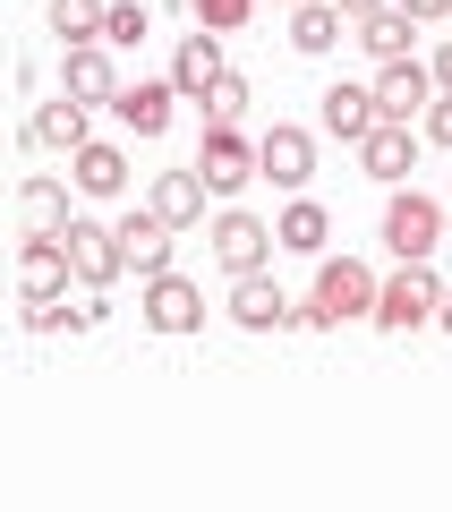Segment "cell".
Segmentation results:
<instances>
[{"label":"cell","mask_w":452,"mask_h":512,"mask_svg":"<svg viewBox=\"0 0 452 512\" xmlns=\"http://www.w3.org/2000/svg\"><path fill=\"white\" fill-rule=\"evenodd\" d=\"M197 180H205V197H239V188L256 180V137L239 120H205V137H197Z\"/></svg>","instance_id":"cell-1"},{"label":"cell","mask_w":452,"mask_h":512,"mask_svg":"<svg viewBox=\"0 0 452 512\" xmlns=\"http://www.w3.org/2000/svg\"><path fill=\"white\" fill-rule=\"evenodd\" d=\"M316 325H342V316L376 308V265L367 256H316V291H308Z\"/></svg>","instance_id":"cell-2"},{"label":"cell","mask_w":452,"mask_h":512,"mask_svg":"<svg viewBox=\"0 0 452 512\" xmlns=\"http://www.w3.org/2000/svg\"><path fill=\"white\" fill-rule=\"evenodd\" d=\"M435 291H444V282H435L427 256H401V274L376 282V308H367V316H376L384 333H410V325H427V316H435Z\"/></svg>","instance_id":"cell-3"},{"label":"cell","mask_w":452,"mask_h":512,"mask_svg":"<svg viewBox=\"0 0 452 512\" xmlns=\"http://www.w3.org/2000/svg\"><path fill=\"white\" fill-rule=\"evenodd\" d=\"M60 248H69V274L86 282V291H103V282L128 274L120 231H111V222H94V214H69V222H60Z\"/></svg>","instance_id":"cell-4"},{"label":"cell","mask_w":452,"mask_h":512,"mask_svg":"<svg viewBox=\"0 0 452 512\" xmlns=\"http://www.w3.org/2000/svg\"><path fill=\"white\" fill-rule=\"evenodd\" d=\"M69 248H60V231H26L18 239V299L26 308H60L69 299Z\"/></svg>","instance_id":"cell-5"},{"label":"cell","mask_w":452,"mask_h":512,"mask_svg":"<svg viewBox=\"0 0 452 512\" xmlns=\"http://www.w3.org/2000/svg\"><path fill=\"white\" fill-rule=\"evenodd\" d=\"M384 248L393 256H435L444 248V205L418 197V188H393V205H384Z\"/></svg>","instance_id":"cell-6"},{"label":"cell","mask_w":452,"mask_h":512,"mask_svg":"<svg viewBox=\"0 0 452 512\" xmlns=\"http://www.w3.org/2000/svg\"><path fill=\"white\" fill-rule=\"evenodd\" d=\"M256 180H273V188H308L316 180V137L299 120H273L265 137H256Z\"/></svg>","instance_id":"cell-7"},{"label":"cell","mask_w":452,"mask_h":512,"mask_svg":"<svg viewBox=\"0 0 452 512\" xmlns=\"http://www.w3.org/2000/svg\"><path fill=\"white\" fill-rule=\"evenodd\" d=\"M205 239H214V265H222V274H256V265L273 256V222H256L248 205H222Z\"/></svg>","instance_id":"cell-8"},{"label":"cell","mask_w":452,"mask_h":512,"mask_svg":"<svg viewBox=\"0 0 452 512\" xmlns=\"http://www.w3.org/2000/svg\"><path fill=\"white\" fill-rule=\"evenodd\" d=\"M137 308H145V325H154V333H197L205 325V291L188 274H171V265H163V274H145Z\"/></svg>","instance_id":"cell-9"},{"label":"cell","mask_w":452,"mask_h":512,"mask_svg":"<svg viewBox=\"0 0 452 512\" xmlns=\"http://www.w3.org/2000/svg\"><path fill=\"white\" fill-rule=\"evenodd\" d=\"M435 94L427 60H376V120H418Z\"/></svg>","instance_id":"cell-10"},{"label":"cell","mask_w":452,"mask_h":512,"mask_svg":"<svg viewBox=\"0 0 452 512\" xmlns=\"http://www.w3.org/2000/svg\"><path fill=\"white\" fill-rule=\"evenodd\" d=\"M171 103H180V86H171V77L111 86V111H120V128H137V137H163V128H171Z\"/></svg>","instance_id":"cell-11"},{"label":"cell","mask_w":452,"mask_h":512,"mask_svg":"<svg viewBox=\"0 0 452 512\" xmlns=\"http://www.w3.org/2000/svg\"><path fill=\"white\" fill-rule=\"evenodd\" d=\"M111 231H120V256H128V274H137V282L171 265V222L154 214V205H137V214H128V222H111Z\"/></svg>","instance_id":"cell-12"},{"label":"cell","mask_w":452,"mask_h":512,"mask_svg":"<svg viewBox=\"0 0 452 512\" xmlns=\"http://www.w3.org/2000/svg\"><path fill=\"white\" fill-rule=\"evenodd\" d=\"M359 163H367V180H401L418 163V120H376L359 137Z\"/></svg>","instance_id":"cell-13"},{"label":"cell","mask_w":452,"mask_h":512,"mask_svg":"<svg viewBox=\"0 0 452 512\" xmlns=\"http://www.w3.org/2000/svg\"><path fill=\"white\" fill-rule=\"evenodd\" d=\"M111 86H120V69H111V52L94 35L60 52V94H77V103H111Z\"/></svg>","instance_id":"cell-14"},{"label":"cell","mask_w":452,"mask_h":512,"mask_svg":"<svg viewBox=\"0 0 452 512\" xmlns=\"http://www.w3.org/2000/svg\"><path fill=\"white\" fill-rule=\"evenodd\" d=\"M325 239H333V214L308 197V188H290L282 222H273V248H290V256H325Z\"/></svg>","instance_id":"cell-15"},{"label":"cell","mask_w":452,"mask_h":512,"mask_svg":"<svg viewBox=\"0 0 452 512\" xmlns=\"http://www.w3.org/2000/svg\"><path fill=\"white\" fill-rule=\"evenodd\" d=\"M26 137L35 146H60V154H77L94 137V103H77V94H60V103H43L35 120H26Z\"/></svg>","instance_id":"cell-16"},{"label":"cell","mask_w":452,"mask_h":512,"mask_svg":"<svg viewBox=\"0 0 452 512\" xmlns=\"http://www.w3.org/2000/svg\"><path fill=\"white\" fill-rule=\"evenodd\" d=\"M316 120H325V137H342V146H359L367 128H376V86H325V111H316Z\"/></svg>","instance_id":"cell-17"},{"label":"cell","mask_w":452,"mask_h":512,"mask_svg":"<svg viewBox=\"0 0 452 512\" xmlns=\"http://www.w3.org/2000/svg\"><path fill=\"white\" fill-rule=\"evenodd\" d=\"M231 316L248 333H265V325H282V316H290V299H282V282L256 265V274H231Z\"/></svg>","instance_id":"cell-18"},{"label":"cell","mask_w":452,"mask_h":512,"mask_svg":"<svg viewBox=\"0 0 452 512\" xmlns=\"http://www.w3.org/2000/svg\"><path fill=\"white\" fill-rule=\"evenodd\" d=\"M350 35H359V52H367V60H410V35H418V18L384 0V9H367V18L350 26Z\"/></svg>","instance_id":"cell-19"},{"label":"cell","mask_w":452,"mask_h":512,"mask_svg":"<svg viewBox=\"0 0 452 512\" xmlns=\"http://www.w3.org/2000/svg\"><path fill=\"white\" fill-rule=\"evenodd\" d=\"M69 180L86 188V197H120V188H128V154L103 146V137H86V146L69 154Z\"/></svg>","instance_id":"cell-20"},{"label":"cell","mask_w":452,"mask_h":512,"mask_svg":"<svg viewBox=\"0 0 452 512\" xmlns=\"http://www.w3.org/2000/svg\"><path fill=\"white\" fill-rule=\"evenodd\" d=\"M214 77H222V35H214V26L180 35V52H171V86H180V94H205Z\"/></svg>","instance_id":"cell-21"},{"label":"cell","mask_w":452,"mask_h":512,"mask_svg":"<svg viewBox=\"0 0 452 512\" xmlns=\"http://www.w3.org/2000/svg\"><path fill=\"white\" fill-rule=\"evenodd\" d=\"M145 205H154V214H163L171 231H188V222H205V180H197V163H188V171H163Z\"/></svg>","instance_id":"cell-22"},{"label":"cell","mask_w":452,"mask_h":512,"mask_svg":"<svg viewBox=\"0 0 452 512\" xmlns=\"http://www.w3.org/2000/svg\"><path fill=\"white\" fill-rule=\"evenodd\" d=\"M342 9H333V0H299V9H290V43H299V52H333V43H342Z\"/></svg>","instance_id":"cell-23"},{"label":"cell","mask_w":452,"mask_h":512,"mask_svg":"<svg viewBox=\"0 0 452 512\" xmlns=\"http://www.w3.org/2000/svg\"><path fill=\"white\" fill-rule=\"evenodd\" d=\"M18 214H26V231H60V222H69V188L35 171V180L18 188Z\"/></svg>","instance_id":"cell-24"},{"label":"cell","mask_w":452,"mask_h":512,"mask_svg":"<svg viewBox=\"0 0 452 512\" xmlns=\"http://www.w3.org/2000/svg\"><path fill=\"white\" fill-rule=\"evenodd\" d=\"M52 35H60V43L103 35V0H52Z\"/></svg>","instance_id":"cell-25"},{"label":"cell","mask_w":452,"mask_h":512,"mask_svg":"<svg viewBox=\"0 0 452 512\" xmlns=\"http://www.w3.org/2000/svg\"><path fill=\"white\" fill-rule=\"evenodd\" d=\"M145 26H154V18H145V0H103V35H94V43H145Z\"/></svg>","instance_id":"cell-26"},{"label":"cell","mask_w":452,"mask_h":512,"mask_svg":"<svg viewBox=\"0 0 452 512\" xmlns=\"http://www.w3.org/2000/svg\"><path fill=\"white\" fill-rule=\"evenodd\" d=\"M197 103H205V120H239V111H248V77H239V69H222L214 86L197 94Z\"/></svg>","instance_id":"cell-27"},{"label":"cell","mask_w":452,"mask_h":512,"mask_svg":"<svg viewBox=\"0 0 452 512\" xmlns=\"http://www.w3.org/2000/svg\"><path fill=\"white\" fill-rule=\"evenodd\" d=\"M197 9V26H214V35H239V26L256 18V0H188Z\"/></svg>","instance_id":"cell-28"},{"label":"cell","mask_w":452,"mask_h":512,"mask_svg":"<svg viewBox=\"0 0 452 512\" xmlns=\"http://www.w3.org/2000/svg\"><path fill=\"white\" fill-rule=\"evenodd\" d=\"M418 137L452 154V94H444V86H435V94H427V111H418Z\"/></svg>","instance_id":"cell-29"},{"label":"cell","mask_w":452,"mask_h":512,"mask_svg":"<svg viewBox=\"0 0 452 512\" xmlns=\"http://www.w3.org/2000/svg\"><path fill=\"white\" fill-rule=\"evenodd\" d=\"M393 9H410L418 26H435V18H452V0H393Z\"/></svg>","instance_id":"cell-30"},{"label":"cell","mask_w":452,"mask_h":512,"mask_svg":"<svg viewBox=\"0 0 452 512\" xmlns=\"http://www.w3.org/2000/svg\"><path fill=\"white\" fill-rule=\"evenodd\" d=\"M427 77H435V86H444V94H452V35H444V43H435V60H427Z\"/></svg>","instance_id":"cell-31"},{"label":"cell","mask_w":452,"mask_h":512,"mask_svg":"<svg viewBox=\"0 0 452 512\" xmlns=\"http://www.w3.org/2000/svg\"><path fill=\"white\" fill-rule=\"evenodd\" d=\"M333 9H342V18H350V26H359V18H367V9H384V0H333Z\"/></svg>","instance_id":"cell-32"},{"label":"cell","mask_w":452,"mask_h":512,"mask_svg":"<svg viewBox=\"0 0 452 512\" xmlns=\"http://www.w3.org/2000/svg\"><path fill=\"white\" fill-rule=\"evenodd\" d=\"M427 325H444V333H452V291H435V316H427Z\"/></svg>","instance_id":"cell-33"},{"label":"cell","mask_w":452,"mask_h":512,"mask_svg":"<svg viewBox=\"0 0 452 512\" xmlns=\"http://www.w3.org/2000/svg\"><path fill=\"white\" fill-rule=\"evenodd\" d=\"M273 9H299V0H273Z\"/></svg>","instance_id":"cell-34"},{"label":"cell","mask_w":452,"mask_h":512,"mask_svg":"<svg viewBox=\"0 0 452 512\" xmlns=\"http://www.w3.org/2000/svg\"><path fill=\"white\" fill-rule=\"evenodd\" d=\"M444 239H452V222H444Z\"/></svg>","instance_id":"cell-35"},{"label":"cell","mask_w":452,"mask_h":512,"mask_svg":"<svg viewBox=\"0 0 452 512\" xmlns=\"http://www.w3.org/2000/svg\"><path fill=\"white\" fill-rule=\"evenodd\" d=\"M444 26H452V18H444Z\"/></svg>","instance_id":"cell-36"}]
</instances>
